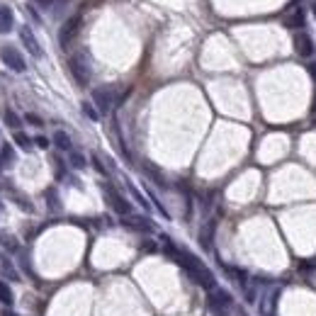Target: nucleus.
Segmentation results:
<instances>
[{
	"label": "nucleus",
	"mask_w": 316,
	"mask_h": 316,
	"mask_svg": "<svg viewBox=\"0 0 316 316\" xmlns=\"http://www.w3.org/2000/svg\"><path fill=\"white\" fill-rule=\"evenodd\" d=\"M161 243H163L166 256H170V258L178 263V265H180V268H183V270H185L187 275L195 280L200 287H205V290H209V292L217 290V278H214V275H212V273H209V270H207L205 265L197 261L192 253H187V251H183V248H178L168 236H161Z\"/></svg>",
	"instance_id": "nucleus-1"
},
{
	"label": "nucleus",
	"mask_w": 316,
	"mask_h": 316,
	"mask_svg": "<svg viewBox=\"0 0 316 316\" xmlns=\"http://www.w3.org/2000/svg\"><path fill=\"white\" fill-rule=\"evenodd\" d=\"M231 295L222 290V287H217V290H212L209 295H207V312L212 316H229L231 312Z\"/></svg>",
	"instance_id": "nucleus-2"
},
{
	"label": "nucleus",
	"mask_w": 316,
	"mask_h": 316,
	"mask_svg": "<svg viewBox=\"0 0 316 316\" xmlns=\"http://www.w3.org/2000/svg\"><path fill=\"white\" fill-rule=\"evenodd\" d=\"M102 195H105V200H107V205H110L112 212H117L119 217H129L131 214V205L117 192V187L110 185V183H102Z\"/></svg>",
	"instance_id": "nucleus-3"
},
{
	"label": "nucleus",
	"mask_w": 316,
	"mask_h": 316,
	"mask_svg": "<svg viewBox=\"0 0 316 316\" xmlns=\"http://www.w3.org/2000/svg\"><path fill=\"white\" fill-rule=\"evenodd\" d=\"M68 68H71V75H73V80L78 85H88L90 83V66H88V61H85L83 54L71 56Z\"/></svg>",
	"instance_id": "nucleus-4"
},
{
	"label": "nucleus",
	"mask_w": 316,
	"mask_h": 316,
	"mask_svg": "<svg viewBox=\"0 0 316 316\" xmlns=\"http://www.w3.org/2000/svg\"><path fill=\"white\" fill-rule=\"evenodd\" d=\"M0 58H2V63H5L10 71H15V73H22V71L27 68L24 56L19 54L15 46H2V49H0Z\"/></svg>",
	"instance_id": "nucleus-5"
},
{
	"label": "nucleus",
	"mask_w": 316,
	"mask_h": 316,
	"mask_svg": "<svg viewBox=\"0 0 316 316\" xmlns=\"http://www.w3.org/2000/svg\"><path fill=\"white\" fill-rule=\"evenodd\" d=\"M80 22H83V15L78 12V15H73L71 19H66V24L61 27L58 41H61V46H63V49H68V46H71V41L75 39V34L80 32Z\"/></svg>",
	"instance_id": "nucleus-6"
},
{
	"label": "nucleus",
	"mask_w": 316,
	"mask_h": 316,
	"mask_svg": "<svg viewBox=\"0 0 316 316\" xmlns=\"http://www.w3.org/2000/svg\"><path fill=\"white\" fill-rule=\"evenodd\" d=\"M93 105L100 110V114H107V112L114 107V90H112V88H95Z\"/></svg>",
	"instance_id": "nucleus-7"
},
{
	"label": "nucleus",
	"mask_w": 316,
	"mask_h": 316,
	"mask_svg": "<svg viewBox=\"0 0 316 316\" xmlns=\"http://www.w3.org/2000/svg\"><path fill=\"white\" fill-rule=\"evenodd\" d=\"M122 226L129 229V231H139V234H151L153 231V222L146 219V217H136V214L122 217Z\"/></svg>",
	"instance_id": "nucleus-8"
},
{
	"label": "nucleus",
	"mask_w": 316,
	"mask_h": 316,
	"mask_svg": "<svg viewBox=\"0 0 316 316\" xmlns=\"http://www.w3.org/2000/svg\"><path fill=\"white\" fill-rule=\"evenodd\" d=\"M295 51H297L302 58H312V56L316 54L314 39L309 37L307 32H297V34H295Z\"/></svg>",
	"instance_id": "nucleus-9"
},
{
	"label": "nucleus",
	"mask_w": 316,
	"mask_h": 316,
	"mask_svg": "<svg viewBox=\"0 0 316 316\" xmlns=\"http://www.w3.org/2000/svg\"><path fill=\"white\" fill-rule=\"evenodd\" d=\"M19 39H22V44L27 46V51L34 56V58H41V54H44V51H41V46H39L37 37L32 34V29H29V27H22V29H19Z\"/></svg>",
	"instance_id": "nucleus-10"
},
{
	"label": "nucleus",
	"mask_w": 316,
	"mask_h": 316,
	"mask_svg": "<svg viewBox=\"0 0 316 316\" xmlns=\"http://www.w3.org/2000/svg\"><path fill=\"white\" fill-rule=\"evenodd\" d=\"M285 27H287V29H302V27H304V10H302V7H292V10L285 15Z\"/></svg>",
	"instance_id": "nucleus-11"
},
{
	"label": "nucleus",
	"mask_w": 316,
	"mask_h": 316,
	"mask_svg": "<svg viewBox=\"0 0 316 316\" xmlns=\"http://www.w3.org/2000/svg\"><path fill=\"white\" fill-rule=\"evenodd\" d=\"M214 231H217V222L212 219V222L205 224V229L200 231V246L205 248V251H212V243H214Z\"/></svg>",
	"instance_id": "nucleus-12"
},
{
	"label": "nucleus",
	"mask_w": 316,
	"mask_h": 316,
	"mask_svg": "<svg viewBox=\"0 0 316 316\" xmlns=\"http://www.w3.org/2000/svg\"><path fill=\"white\" fill-rule=\"evenodd\" d=\"M12 22H15V17H12V10H10L7 5H2V7H0V34L10 32V29H12Z\"/></svg>",
	"instance_id": "nucleus-13"
},
{
	"label": "nucleus",
	"mask_w": 316,
	"mask_h": 316,
	"mask_svg": "<svg viewBox=\"0 0 316 316\" xmlns=\"http://www.w3.org/2000/svg\"><path fill=\"white\" fill-rule=\"evenodd\" d=\"M51 141H54V146L58 151H73V144H71V136H68V134H66V131H56L54 134V139H51Z\"/></svg>",
	"instance_id": "nucleus-14"
},
{
	"label": "nucleus",
	"mask_w": 316,
	"mask_h": 316,
	"mask_svg": "<svg viewBox=\"0 0 316 316\" xmlns=\"http://www.w3.org/2000/svg\"><path fill=\"white\" fill-rule=\"evenodd\" d=\"M0 302H2V304H5L7 309H10V307L15 304V295H12L10 285H7V282H2V280H0Z\"/></svg>",
	"instance_id": "nucleus-15"
},
{
	"label": "nucleus",
	"mask_w": 316,
	"mask_h": 316,
	"mask_svg": "<svg viewBox=\"0 0 316 316\" xmlns=\"http://www.w3.org/2000/svg\"><path fill=\"white\" fill-rule=\"evenodd\" d=\"M68 163H71V168H75V170H83V168L88 166V161H85V156L80 153V151H68Z\"/></svg>",
	"instance_id": "nucleus-16"
},
{
	"label": "nucleus",
	"mask_w": 316,
	"mask_h": 316,
	"mask_svg": "<svg viewBox=\"0 0 316 316\" xmlns=\"http://www.w3.org/2000/svg\"><path fill=\"white\" fill-rule=\"evenodd\" d=\"M5 124H7L10 129L19 131V127H22V119H19V117H17V112H12V110H5Z\"/></svg>",
	"instance_id": "nucleus-17"
},
{
	"label": "nucleus",
	"mask_w": 316,
	"mask_h": 316,
	"mask_svg": "<svg viewBox=\"0 0 316 316\" xmlns=\"http://www.w3.org/2000/svg\"><path fill=\"white\" fill-rule=\"evenodd\" d=\"M0 243H2V246H5V251H10V253H17V251H19V243H17L15 236L2 234V236H0Z\"/></svg>",
	"instance_id": "nucleus-18"
},
{
	"label": "nucleus",
	"mask_w": 316,
	"mask_h": 316,
	"mask_svg": "<svg viewBox=\"0 0 316 316\" xmlns=\"http://www.w3.org/2000/svg\"><path fill=\"white\" fill-rule=\"evenodd\" d=\"M0 158L5 161V166L15 163V149H12L10 144H2V146H0Z\"/></svg>",
	"instance_id": "nucleus-19"
},
{
	"label": "nucleus",
	"mask_w": 316,
	"mask_h": 316,
	"mask_svg": "<svg viewBox=\"0 0 316 316\" xmlns=\"http://www.w3.org/2000/svg\"><path fill=\"white\" fill-rule=\"evenodd\" d=\"M144 170H146V175H151V178L156 180V185H161V187H166V185H168V183H166V178H163V175H161V173L156 170V166H151V163H146V166H144Z\"/></svg>",
	"instance_id": "nucleus-20"
},
{
	"label": "nucleus",
	"mask_w": 316,
	"mask_h": 316,
	"mask_svg": "<svg viewBox=\"0 0 316 316\" xmlns=\"http://www.w3.org/2000/svg\"><path fill=\"white\" fill-rule=\"evenodd\" d=\"M46 202H49V209H54V212L61 209V202H58V195H56L54 187H49V190H46Z\"/></svg>",
	"instance_id": "nucleus-21"
},
{
	"label": "nucleus",
	"mask_w": 316,
	"mask_h": 316,
	"mask_svg": "<svg viewBox=\"0 0 316 316\" xmlns=\"http://www.w3.org/2000/svg\"><path fill=\"white\" fill-rule=\"evenodd\" d=\"M15 144H17L19 149H32V139L24 131H15Z\"/></svg>",
	"instance_id": "nucleus-22"
},
{
	"label": "nucleus",
	"mask_w": 316,
	"mask_h": 316,
	"mask_svg": "<svg viewBox=\"0 0 316 316\" xmlns=\"http://www.w3.org/2000/svg\"><path fill=\"white\" fill-rule=\"evenodd\" d=\"M83 114H85L88 119H93V122H97V119H100V112L95 110L90 102H83Z\"/></svg>",
	"instance_id": "nucleus-23"
},
{
	"label": "nucleus",
	"mask_w": 316,
	"mask_h": 316,
	"mask_svg": "<svg viewBox=\"0 0 316 316\" xmlns=\"http://www.w3.org/2000/svg\"><path fill=\"white\" fill-rule=\"evenodd\" d=\"M66 0H37L39 7H44V10H51V7H58V5H63Z\"/></svg>",
	"instance_id": "nucleus-24"
},
{
	"label": "nucleus",
	"mask_w": 316,
	"mask_h": 316,
	"mask_svg": "<svg viewBox=\"0 0 316 316\" xmlns=\"http://www.w3.org/2000/svg\"><path fill=\"white\" fill-rule=\"evenodd\" d=\"M129 192H131V195H134V200H136V202H139V205L144 207V209H149V202H146V200H144V195H141V192H139V190H136V187H134V185H129Z\"/></svg>",
	"instance_id": "nucleus-25"
},
{
	"label": "nucleus",
	"mask_w": 316,
	"mask_h": 316,
	"mask_svg": "<svg viewBox=\"0 0 316 316\" xmlns=\"http://www.w3.org/2000/svg\"><path fill=\"white\" fill-rule=\"evenodd\" d=\"M2 273H5L10 280H17V273H15V268H12L10 261H2Z\"/></svg>",
	"instance_id": "nucleus-26"
},
{
	"label": "nucleus",
	"mask_w": 316,
	"mask_h": 316,
	"mask_svg": "<svg viewBox=\"0 0 316 316\" xmlns=\"http://www.w3.org/2000/svg\"><path fill=\"white\" fill-rule=\"evenodd\" d=\"M93 166H95V170H97V173L107 175V168L102 166V161H100V156H97V153H93Z\"/></svg>",
	"instance_id": "nucleus-27"
},
{
	"label": "nucleus",
	"mask_w": 316,
	"mask_h": 316,
	"mask_svg": "<svg viewBox=\"0 0 316 316\" xmlns=\"http://www.w3.org/2000/svg\"><path fill=\"white\" fill-rule=\"evenodd\" d=\"M34 144H37L39 149H49V144H51V141H49L46 136H37V139H34Z\"/></svg>",
	"instance_id": "nucleus-28"
},
{
	"label": "nucleus",
	"mask_w": 316,
	"mask_h": 316,
	"mask_svg": "<svg viewBox=\"0 0 316 316\" xmlns=\"http://www.w3.org/2000/svg\"><path fill=\"white\" fill-rule=\"evenodd\" d=\"M24 119H27V122H29V124H34V127H41V124H44V122H41V119H39L37 114H27V117H24Z\"/></svg>",
	"instance_id": "nucleus-29"
},
{
	"label": "nucleus",
	"mask_w": 316,
	"mask_h": 316,
	"mask_svg": "<svg viewBox=\"0 0 316 316\" xmlns=\"http://www.w3.org/2000/svg\"><path fill=\"white\" fill-rule=\"evenodd\" d=\"M141 251H146V253H156V251H158V248H156V243L146 241V243H141Z\"/></svg>",
	"instance_id": "nucleus-30"
},
{
	"label": "nucleus",
	"mask_w": 316,
	"mask_h": 316,
	"mask_svg": "<svg viewBox=\"0 0 316 316\" xmlns=\"http://www.w3.org/2000/svg\"><path fill=\"white\" fill-rule=\"evenodd\" d=\"M307 71H309V75L314 78V83H316V61H314V63H309V68H307Z\"/></svg>",
	"instance_id": "nucleus-31"
},
{
	"label": "nucleus",
	"mask_w": 316,
	"mask_h": 316,
	"mask_svg": "<svg viewBox=\"0 0 316 316\" xmlns=\"http://www.w3.org/2000/svg\"><path fill=\"white\" fill-rule=\"evenodd\" d=\"M2 316H17V314H12L10 309H5V312H2Z\"/></svg>",
	"instance_id": "nucleus-32"
},
{
	"label": "nucleus",
	"mask_w": 316,
	"mask_h": 316,
	"mask_svg": "<svg viewBox=\"0 0 316 316\" xmlns=\"http://www.w3.org/2000/svg\"><path fill=\"white\" fill-rule=\"evenodd\" d=\"M2 168H5V161H2V158H0V170H2Z\"/></svg>",
	"instance_id": "nucleus-33"
},
{
	"label": "nucleus",
	"mask_w": 316,
	"mask_h": 316,
	"mask_svg": "<svg viewBox=\"0 0 316 316\" xmlns=\"http://www.w3.org/2000/svg\"><path fill=\"white\" fill-rule=\"evenodd\" d=\"M312 110H314V112H316V97H314V105H312Z\"/></svg>",
	"instance_id": "nucleus-34"
},
{
	"label": "nucleus",
	"mask_w": 316,
	"mask_h": 316,
	"mask_svg": "<svg viewBox=\"0 0 316 316\" xmlns=\"http://www.w3.org/2000/svg\"><path fill=\"white\" fill-rule=\"evenodd\" d=\"M314 12H316V2H314Z\"/></svg>",
	"instance_id": "nucleus-35"
},
{
	"label": "nucleus",
	"mask_w": 316,
	"mask_h": 316,
	"mask_svg": "<svg viewBox=\"0 0 316 316\" xmlns=\"http://www.w3.org/2000/svg\"><path fill=\"white\" fill-rule=\"evenodd\" d=\"M314 127H316V119H314Z\"/></svg>",
	"instance_id": "nucleus-36"
},
{
	"label": "nucleus",
	"mask_w": 316,
	"mask_h": 316,
	"mask_svg": "<svg viewBox=\"0 0 316 316\" xmlns=\"http://www.w3.org/2000/svg\"><path fill=\"white\" fill-rule=\"evenodd\" d=\"M0 209H2V205H0Z\"/></svg>",
	"instance_id": "nucleus-37"
}]
</instances>
